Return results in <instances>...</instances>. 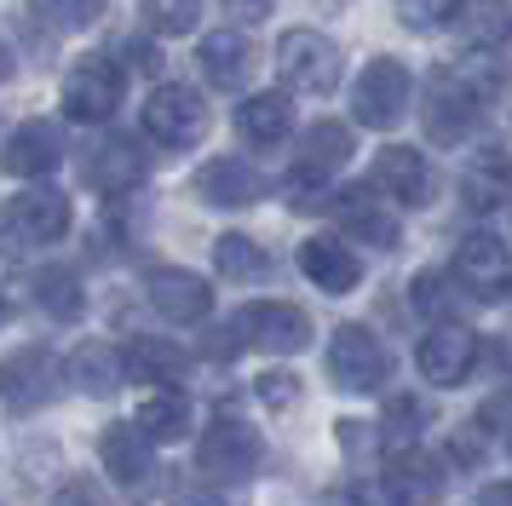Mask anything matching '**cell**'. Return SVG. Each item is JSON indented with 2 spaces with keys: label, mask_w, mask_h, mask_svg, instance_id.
<instances>
[{
  "label": "cell",
  "mask_w": 512,
  "mask_h": 506,
  "mask_svg": "<svg viewBox=\"0 0 512 506\" xmlns=\"http://www.w3.org/2000/svg\"><path fill=\"white\" fill-rule=\"evenodd\" d=\"M323 363H328V380L340 391H351V397H369V391H380L392 380V351L380 345V334H374L369 322H340L328 334Z\"/></svg>",
  "instance_id": "6da1fadb"
},
{
  "label": "cell",
  "mask_w": 512,
  "mask_h": 506,
  "mask_svg": "<svg viewBox=\"0 0 512 506\" xmlns=\"http://www.w3.org/2000/svg\"><path fill=\"white\" fill-rule=\"evenodd\" d=\"M484 115V87H472L461 69H432L420 87V127L432 144H461Z\"/></svg>",
  "instance_id": "7a4b0ae2"
},
{
  "label": "cell",
  "mask_w": 512,
  "mask_h": 506,
  "mask_svg": "<svg viewBox=\"0 0 512 506\" xmlns=\"http://www.w3.org/2000/svg\"><path fill=\"white\" fill-rule=\"evenodd\" d=\"M409 104H415V75L397 58H369V69L351 81V115L374 133H392L409 115Z\"/></svg>",
  "instance_id": "3957f363"
},
{
  "label": "cell",
  "mask_w": 512,
  "mask_h": 506,
  "mask_svg": "<svg viewBox=\"0 0 512 506\" xmlns=\"http://www.w3.org/2000/svg\"><path fill=\"white\" fill-rule=\"evenodd\" d=\"M259 460H265V443L236 414H213V426L196 443V466L208 483H248L259 472Z\"/></svg>",
  "instance_id": "277c9868"
},
{
  "label": "cell",
  "mask_w": 512,
  "mask_h": 506,
  "mask_svg": "<svg viewBox=\"0 0 512 506\" xmlns=\"http://www.w3.org/2000/svg\"><path fill=\"white\" fill-rule=\"evenodd\" d=\"M144 133L156 138L162 150H190L208 138V104L190 81H162L144 98Z\"/></svg>",
  "instance_id": "5b68a950"
},
{
  "label": "cell",
  "mask_w": 512,
  "mask_h": 506,
  "mask_svg": "<svg viewBox=\"0 0 512 506\" xmlns=\"http://www.w3.org/2000/svg\"><path fill=\"white\" fill-rule=\"evenodd\" d=\"M98 466H104V478L116 483L127 501H150L156 495V455H150V437L139 432V426H127V420H116V426H104L98 432Z\"/></svg>",
  "instance_id": "8992f818"
},
{
  "label": "cell",
  "mask_w": 512,
  "mask_h": 506,
  "mask_svg": "<svg viewBox=\"0 0 512 506\" xmlns=\"http://www.w3.org/2000/svg\"><path fill=\"white\" fill-rule=\"evenodd\" d=\"M236 334L242 345H254L265 357H300L311 345V322H305L300 305H282V299H254L236 311Z\"/></svg>",
  "instance_id": "52a82bcc"
},
{
  "label": "cell",
  "mask_w": 512,
  "mask_h": 506,
  "mask_svg": "<svg viewBox=\"0 0 512 506\" xmlns=\"http://www.w3.org/2000/svg\"><path fill=\"white\" fill-rule=\"evenodd\" d=\"M277 75L294 92H334L340 87V46L317 29H288L277 41Z\"/></svg>",
  "instance_id": "ba28073f"
},
{
  "label": "cell",
  "mask_w": 512,
  "mask_h": 506,
  "mask_svg": "<svg viewBox=\"0 0 512 506\" xmlns=\"http://www.w3.org/2000/svg\"><path fill=\"white\" fill-rule=\"evenodd\" d=\"M455 282H461V294L478 299V305L507 299V288H512V253H507V242H501V236H489V230L461 236V248H455Z\"/></svg>",
  "instance_id": "9c48e42d"
},
{
  "label": "cell",
  "mask_w": 512,
  "mask_h": 506,
  "mask_svg": "<svg viewBox=\"0 0 512 506\" xmlns=\"http://www.w3.org/2000/svg\"><path fill=\"white\" fill-rule=\"evenodd\" d=\"M121 92H127V75H121V64H110V58H81V64L64 75V87H58V104H64V115L70 121H110L121 104Z\"/></svg>",
  "instance_id": "30bf717a"
},
{
  "label": "cell",
  "mask_w": 512,
  "mask_h": 506,
  "mask_svg": "<svg viewBox=\"0 0 512 506\" xmlns=\"http://www.w3.org/2000/svg\"><path fill=\"white\" fill-rule=\"evenodd\" d=\"M52 391H58V357L41 351V345H24V351H12V357L0 363V403L12 414L47 409Z\"/></svg>",
  "instance_id": "8fae6325"
},
{
  "label": "cell",
  "mask_w": 512,
  "mask_h": 506,
  "mask_svg": "<svg viewBox=\"0 0 512 506\" xmlns=\"http://www.w3.org/2000/svg\"><path fill=\"white\" fill-rule=\"evenodd\" d=\"M369 184L380 196H392L397 207H426L432 190H438V173H432V161L420 156L415 144H386V150L374 156Z\"/></svg>",
  "instance_id": "7c38bea8"
},
{
  "label": "cell",
  "mask_w": 512,
  "mask_h": 506,
  "mask_svg": "<svg viewBox=\"0 0 512 506\" xmlns=\"http://www.w3.org/2000/svg\"><path fill=\"white\" fill-rule=\"evenodd\" d=\"M0 225L12 230L18 242H64V230L75 225V207L64 190H18L12 202H6V213H0Z\"/></svg>",
  "instance_id": "4fadbf2b"
},
{
  "label": "cell",
  "mask_w": 512,
  "mask_h": 506,
  "mask_svg": "<svg viewBox=\"0 0 512 506\" xmlns=\"http://www.w3.org/2000/svg\"><path fill=\"white\" fill-rule=\"evenodd\" d=\"M420 363V380H432V386H466V374L478 363V334L461 328V322H438L415 351Z\"/></svg>",
  "instance_id": "5bb4252c"
},
{
  "label": "cell",
  "mask_w": 512,
  "mask_h": 506,
  "mask_svg": "<svg viewBox=\"0 0 512 506\" xmlns=\"http://www.w3.org/2000/svg\"><path fill=\"white\" fill-rule=\"evenodd\" d=\"M334 219H340V230H346L351 242H369L374 253H392L397 242H403L392 207L374 202V184H346V190H334Z\"/></svg>",
  "instance_id": "9a60e30c"
},
{
  "label": "cell",
  "mask_w": 512,
  "mask_h": 506,
  "mask_svg": "<svg viewBox=\"0 0 512 506\" xmlns=\"http://www.w3.org/2000/svg\"><path fill=\"white\" fill-rule=\"evenodd\" d=\"M144 299L167 322H185V328L190 322H208V311H213V288L196 271H179V265H156L144 276Z\"/></svg>",
  "instance_id": "2e32d148"
},
{
  "label": "cell",
  "mask_w": 512,
  "mask_h": 506,
  "mask_svg": "<svg viewBox=\"0 0 512 506\" xmlns=\"http://www.w3.org/2000/svg\"><path fill=\"white\" fill-rule=\"evenodd\" d=\"M144 173H150V161H144V150L133 144V138H98L93 150H87V161H81V179L93 184V190H104V196H127V190H139Z\"/></svg>",
  "instance_id": "e0dca14e"
},
{
  "label": "cell",
  "mask_w": 512,
  "mask_h": 506,
  "mask_svg": "<svg viewBox=\"0 0 512 506\" xmlns=\"http://www.w3.org/2000/svg\"><path fill=\"white\" fill-rule=\"evenodd\" d=\"M380 489L392 506H438L443 501V466L426 449H392V466L380 472Z\"/></svg>",
  "instance_id": "ac0fdd59"
},
{
  "label": "cell",
  "mask_w": 512,
  "mask_h": 506,
  "mask_svg": "<svg viewBox=\"0 0 512 506\" xmlns=\"http://www.w3.org/2000/svg\"><path fill=\"white\" fill-rule=\"evenodd\" d=\"M58 161H64V138L52 121H24L0 144V173H12V179H47Z\"/></svg>",
  "instance_id": "d6986e66"
},
{
  "label": "cell",
  "mask_w": 512,
  "mask_h": 506,
  "mask_svg": "<svg viewBox=\"0 0 512 506\" xmlns=\"http://www.w3.org/2000/svg\"><path fill=\"white\" fill-rule=\"evenodd\" d=\"M443 23H449L461 52H495L512 35V6L507 0H461V6L443 12Z\"/></svg>",
  "instance_id": "ffe728a7"
},
{
  "label": "cell",
  "mask_w": 512,
  "mask_h": 506,
  "mask_svg": "<svg viewBox=\"0 0 512 506\" xmlns=\"http://www.w3.org/2000/svg\"><path fill=\"white\" fill-rule=\"evenodd\" d=\"M196 196L208 207H254L259 196H265V179H259L248 161L236 156H213L202 173H196V184H190Z\"/></svg>",
  "instance_id": "44dd1931"
},
{
  "label": "cell",
  "mask_w": 512,
  "mask_h": 506,
  "mask_svg": "<svg viewBox=\"0 0 512 506\" xmlns=\"http://www.w3.org/2000/svg\"><path fill=\"white\" fill-rule=\"evenodd\" d=\"M300 271L311 276V288H323V294H351L357 282H363V259L346 248V242H328V236H311L300 242Z\"/></svg>",
  "instance_id": "7402d4cb"
},
{
  "label": "cell",
  "mask_w": 512,
  "mask_h": 506,
  "mask_svg": "<svg viewBox=\"0 0 512 506\" xmlns=\"http://www.w3.org/2000/svg\"><path fill=\"white\" fill-rule=\"evenodd\" d=\"M236 133L248 138L254 150H271L294 133V98L288 92H254L236 104Z\"/></svg>",
  "instance_id": "603a6c76"
},
{
  "label": "cell",
  "mask_w": 512,
  "mask_h": 506,
  "mask_svg": "<svg viewBox=\"0 0 512 506\" xmlns=\"http://www.w3.org/2000/svg\"><path fill=\"white\" fill-rule=\"evenodd\" d=\"M121 368H127L133 380H150V386H179L190 374V351L162 340V334H139V340L121 351Z\"/></svg>",
  "instance_id": "cb8c5ba5"
},
{
  "label": "cell",
  "mask_w": 512,
  "mask_h": 506,
  "mask_svg": "<svg viewBox=\"0 0 512 506\" xmlns=\"http://www.w3.org/2000/svg\"><path fill=\"white\" fill-rule=\"evenodd\" d=\"M64 374L75 380V391L81 397H116V386L127 380V368H121V351L104 340H87L70 351V363H64Z\"/></svg>",
  "instance_id": "d4e9b609"
},
{
  "label": "cell",
  "mask_w": 512,
  "mask_h": 506,
  "mask_svg": "<svg viewBox=\"0 0 512 506\" xmlns=\"http://www.w3.org/2000/svg\"><path fill=\"white\" fill-rule=\"evenodd\" d=\"M202 75H208L213 87L236 92L242 81H248V69H254V46L242 41L236 29H213V35H202Z\"/></svg>",
  "instance_id": "484cf974"
},
{
  "label": "cell",
  "mask_w": 512,
  "mask_h": 506,
  "mask_svg": "<svg viewBox=\"0 0 512 506\" xmlns=\"http://www.w3.org/2000/svg\"><path fill=\"white\" fill-rule=\"evenodd\" d=\"M150 443H179L190 437V397L179 386H156L150 397L139 403V420H133Z\"/></svg>",
  "instance_id": "4316f807"
},
{
  "label": "cell",
  "mask_w": 512,
  "mask_h": 506,
  "mask_svg": "<svg viewBox=\"0 0 512 506\" xmlns=\"http://www.w3.org/2000/svg\"><path fill=\"white\" fill-rule=\"evenodd\" d=\"M213 271L225 282H265L271 276V253L259 248L254 236L225 230V236H213Z\"/></svg>",
  "instance_id": "83f0119b"
},
{
  "label": "cell",
  "mask_w": 512,
  "mask_h": 506,
  "mask_svg": "<svg viewBox=\"0 0 512 506\" xmlns=\"http://www.w3.org/2000/svg\"><path fill=\"white\" fill-rule=\"evenodd\" d=\"M351 161V127L346 121H311L300 138V167H317V173H340Z\"/></svg>",
  "instance_id": "f1b7e54d"
},
{
  "label": "cell",
  "mask_w": 512,
  "mask_h": 506,
  "mask_svg": "<svg viewBox=\"0 0 512 506\" xmlns=\"http://www.w3.org/2000/svg\"><path fill=\"white\" fill-rule=\"evenodd\" d=\"M35 299H41V311L52 322H75L87 311V294H81V282L70 271H41L35 276Z\"/></svg>",
  "instance_id": "f546056e"
},
{
  "label": "cell",
  "mask_w": 512,
  "mask_h": 506,
  "mask_svg": "<svg viewBox=\"0 0 512 506\" xmlns=\"http://www.w3.org/2000/svg\"><path fill=\"white\" fill-rule=\"evenodd\" d=\"M35 23H47L52 35H75V29H93L104 18V0H29Z\"/></svg>",
  "instance_id": "4dcf8cb0"
},
{
  "label": "cell",
  "mask_w": 512,
  "mask_h": 506,
  "mask_svg": "<svg viewBox=\"0 0 512 506\" xmlns=\"http://www.w3.org/2000/svg\"><path fill=\"white\" fill-rule=\"evenodd\" d=\"M426 420H432V409H426L420 397H392V403H386V420H380V426H386L380 443H386V449H415L420 432H426Z\"/></svg>",
  "instance_id": "1f68e13d"
},
{
  "label": "cell",
  "mask_w": 512,
  "mask_h": 506,
  "mask_svg": "<svg viewBox=\"0 0 512 506\" xmlns=\"http://www.w3.org/2000/svg\"><path fill=\"white\" fill-rule=\"evenodd\" d=\"M202 18V0H144V23L156 35H190Z\"/></svg>",
  "instance_id": "d6a6232c"
},
{
  "label": "cell",
  "mask_w": 512,
  "mask_h": 506,
  "mask_svg": "<svg viewBox=\"0 0 512 506\" xmlns=\"http://www.w3.org/2000/svg\"><path fill=\"white\" fill-rule=\"evenodd\" d=\"M409 299H415V311H432V317H449L455 311V299H461V288L449 294V282H443L438 271H426L409 282Z\"/></svg>",
  "instance_id": "836d02e7"
},
{
  "label": "cell",
  "mask_w": 512,
  "mask_h": 506,
  "mask_svg": "<svg viewBox=\"0 0 512 506\" xmlns=\"http://www.w3.org/2000/svg\"><path fill=\"white\" fill-rule=\"evenodd\" d=\"M259 403L271 414H288L300 403V380L288 374V368H271V374H259Z\"/></svg>",
  "instance_id": "e575fe53"
},
{
  "label": "cell",
  "mask_w": 512,
  "mask_h": 506,
  "mask_svg": "<svg viewBox=\"0 0 512 506\" xmlns=\"http://www.w3.org/2000/svg\"><path fill=\"white\" fill-rule=\"evenodd\" d=\"M449 0H397V23L403 29H438Z\"/></svg>",
  "instance_id": "d590c367"
},
{
  "label": "cell",
  "mask_w": 512,
  "mask_h": 506,
  "mask_svg": "<svg viewBox=\"0 0 512 506\" xmlns=\"http://www.w3.org/2000/svg\"><path fill=\"white\" fill-rule=\"evenodd\" d=\"M173 506H231L219 489H208V483H173Z\"/></svg>",
  "instance_id": "8d00e7d4"
},
{
  "label": "cell",
  "mask_w": 512,
  "mask_h": 506,
  "mask_svg": "<svg viewBox=\"0 0 512 506\" xmlns=\"http://www.w3.org/2000/svg\"><path fill=\"white\" fill-rule=\"evenodd\" d=\"M231 18H242V23H259V18H271V0H219Z\"/></svg>",
  "instance_id": "74e56055"
},
{
  "label": "cell",
  "mask_w": 512,
  "mask_h": 506,
  "mask_svg": "<svg viewBox=\"0 0 512 506\" xmlns=\"http://www.w3.org/2000/svg\"><path fill=\"white\" fill-rule=\"evenodd\" d=\"M127 58H133V69H144V75H156L162 69V52L150 41H127Z\"/></svg>",
  "instance_id": "f35d334b"
},
{
  "label": "cell",
  "mask_w": 512,
  "mask_h": 506,
  "mask_svg": "<svg viewBox=\"0 0 512 506\" xmlns=\"http://www.w3.org/2000/svg\"><path fill=\"white\" fill-rule=\"evenodd\" d=\"M472 506H512V478H507V483H484Z\"/></svg>",
  "instance_id": "ab89813d"
},
{
  "label": "cell",
  "mask_w": 512,
  "mask_h": 506,
  "mask_svg": "<svg viewBox=\"0 0 512 506\" xmlns=\"http://www.w3.org/2000/svg\"><path fill=\"white\" fill-rule=\"evenodd\" d=\"M58 506H104V501H98L87 483H75V489H64V501H58Z\"/></svg>",
  "instance_id": "60d3db41"
},
{
  "label": "cell",
  "mask_w": 512,
  "mask_h": 506,
  "mask_svg": "<svg viewBox=\"0 0 512 506\" xmlns=\"http://www.w3.org/2000/svg\"><path fill=\"white\" fill-rule=\"evenodd\" d=\"M0 81H12V46L0 41Z\"/></svg>",
  "instance_id": "b9f144b4"
},
{
  "label": "cell",
  "mask_w": 512,
  "mask_h": 506,
  "mask_svg": "<svg viewBox=\"0 0 512 506\" xmlns=\"http://www.w3.org/2000/svg\"><path fill=\"white\" fill-rule=\"evenodd\" d=\"M0 322H6V294H0Z\"/></svg>",
  "instance_id": "7bdbcfd3"
}]
</instances>
